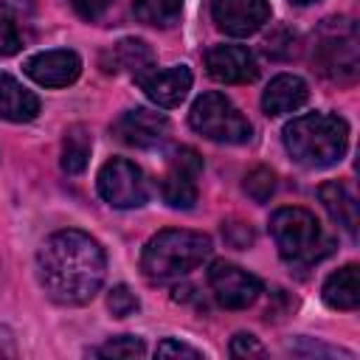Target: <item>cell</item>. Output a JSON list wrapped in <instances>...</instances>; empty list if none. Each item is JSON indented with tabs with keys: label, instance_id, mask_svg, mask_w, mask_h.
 <instances>
[{
	"label": "cell",
	"instance_id": "cell-1",
	"mask_svg": "<svg viewBox=\"0 0 360 360\" xmlns=\"http://www.w3.org/2000/svg\"><path fill=\"white\" fill-rule=\"evenodd\" d=\"M104 248L84 231L68 228L51 233L37 253V276L56 304H87L104 284Z\"/></svg>",
	"mask_w": 360,
	"mask_h": 360
},
{
	"label": "cell",
	"instance_id": "cell-2",
	"mask_svg": "<svg viewBox=\"0 0 360 360\" xmlns=\"http://www.w3.org/2000/svg\"><path fill=\"white\" fill-rule=\"evenodd\" d=\"M287 155L304 169L335 166L349 146V127L335 112H307L292 118L281 132Z\"/></svg>",
	"mask_w": 360,
	"mask_h": 360
},
{
	"label": "cell",
	"instance_id": "cell-3",
	"mask_svg": "<svg viewBox=\"0 0 360 360\" xmlns=\"http://www.w3.org/2000/svg\"><path fill=\"white\" fill-rule=\"evenodd\" d=\"M211 253V239L200 231L166 228L155 233L141 253V270L149 281L166 284L197 270Z\"/></svg>",
	"mask_w": 360,
	"mask_h": 360
},
{
	"label": "cell",
	"instance_id": "cell-4",
	"mask_svg": "<svg viewBox=\"0 0 360 360\" xmlns=\"http://www.w3.org/2000/svg\"><path fill=\"white\" fill-rule=\"evenodd\" d=\"M270 233L278 256L292 267H309L332 250L329 236L307 208H278L270 217Z\"/></svg>",
	"mask_w": 360,
	"mask_h": 360
},
{
	"label": "cell",
	"instance_id": "cell-5",
	"mask_svg": "<svg viewBox=\"0 0 360 360\" xmlns=\"http://www.w3.org/2000/svg\"><path fill=\"white\" fill-rule=\"evenodd\" d=\"M312 62L321 76L349 84L357 76L360 53H357V25L349 17L326 20L312 45Z\"/></svg>",
	"mask_w": 360,
	"mask_h": 360
},
{
	"label": "cell",
	"instance_id": "cell-6",
	"mask_svg": "<svg viewBox=\"0 0 360 360\" xmlns=\"http://www.w3.org/2000/svg\"><path fill=\"white\" fill-rule=\"evenodd\" d=\"M188 124L194 127V132L217 143H248L253 135L250 121L231 104V98H225L217 90L202 93L191 104Z\"/></svg>",
	"mask_w": 360,
	"mask_h": 360
},
{
	"label": "cell",
	"instance_id": "cell-7",
	"mask_svg": "<svg viewBox=\"0 0 360 360\" xmlns=\"http://www.w3.org/2000/svg\"><path fill=\"white\" fill-rule=\"evenodd\" d=\"M98 194L104 202L112 208H141L149 197L146 177L143 172L127 160V158H112L98 169Z\"/></svg>",
	"mask_w": 360,
	"mask_h": 360
},
{
	"label": "cell",
	"instance_id": "cell-8",
	"mask_svg": "<svg viewBox=\"0 0 360 360\" xmlns=\"http://www.w3.org/2000/svg\"><path fill=\"white\" fill-rule=\"evenodd\" d=\"M202 172V158L191 149V146H180L172 160L169 169L160 180V194L163 202L172 208H191L197 202V177Z\"/></svg>",
	"mask_w": 360,
	"mask_h": 360
},
{
	"label": "cell",
	"instance_id": "cell-9",
	"mask_svg": "<svg viewBox=\"0 0 360 360\" xmlns=\"http://www.w3.org/2000/svg\"><path fill=\"white\" fill-rule=\"evenodd\" d=\"M208 284L214 290V298L225 309H245L262 292V281L231 262H214L208 270Z\"/></svg>",
	"mask_w": 360,
	"mask_h": 360
},
{
	"label": "cell",
	"instance_id": "cell-10",
	"mask_svg": "<svg viewBox=\"0 0 360 360\" xmlns=\"http://www.w3.org/2000/svg\"><path fill=\"white\" fill-rule=\"evenodd\" d=\"M112 135L135 149H152L158 143L166 141L169 135V121L163 112L146 110V107H135L118 115V121L112 124Z\"/></svg>",
	"mask_w": 360,
	"mask_h": 360
},
{
	"label": "cell",
	"instance_id": "cell-11",
	"mask_svg": "<svg viewBox=\"0 0 360 360\" xmlns=\"http://www.w3.org/2000/svg\"><path fill=\"white\" fill-rule=\"evenodd\" d=\"M211 17L219 31L231 37H250L270 20L267 0H214Z\"/></svg>",
	"mask_w": 360,
	"mask_h": 360
},
{
	"label": "cell",
	"instance_id": "cell-12",
	"mask_svg": "<svg viewBox=\"0 0 360 360\" xmlns=\"http://www.w3.org/2000/svg\"><path fill=\"white\" fill-rule=\"evenodd\" d=\"M79 73H82V59L76 51L68 48L42 51L25 59V76L42 87H68L79 79Z\"/></svg>",
	"mask_w": 360,
	"mask_h": 360
},
{
	"label": "cell",
	"instance_id": "cell-13",
	"mask_svg": "<svg viewBox=\"0 0 360 360\" xmlns=\"http://www.w3.org/2000/svg\"><path fill=\"white\" fill-rule=\"evenodd\" d=\"M141 90L158 104V107H177L188 90H191V70L186 65H172V68H149L135 76Z\"/></svg>",
	"mask_w": 360,
	"mask_h": 360
},
{
	"label": "cell",
	"instance_id": "cell-14",
	"mask_svg": "<svg viewBox=\"0 0 360 360\" xmlns=\"http://www.w3.org/2000/svg\"><path fill=\"white\" fill-rule=\"evenodd\" d=\"M205 70L211 79L222 84H242L253 82L259 68L253 53L245 45H214L205 51Z\"/></svg>",
	"mask_w": 360,
	"mask_h": 360
},
{
	"label": "cell",
	"instance_id": "cell-15",
	"mask_svg": "<svg viewBox=\"0 0 360 360\" xmlns=\"http://www.w3.org/2000/svg\"><path fill=\"white\" fill-rule=\"evenodd\" d=\"M307 96H309V87H307V82L301 76L281 73L262 93V107H264L267 115H284V112L298 110L307 101Z\"/></svg>",
	"mask_w": 360,
	"mask_h": 360
},
{
	"label": "cell",
	"instance_id": "cell-16",
	"mask_svg": "<svg viewBox=\"0 0 360 360\" xmlns=\"http://www.w3.org/2000/svg\"><path fill=\"white\" fill-rule=\"evenodd\" d=\"M37 115H39V98L28 87H22L14 76L0 73V118L25 124L34 121Z\"/></svg>",
	"mask_w": 360,
	"mask_h": 360
},
{
	"label": "cell",
	"instance_id": "cell-17",
	"mask_svg": "<svg viewBox=\"0 0 360 360\" xmlns=\"http://www.w3.org/2000/svg\"><path fill=\"white\" fill-rule=\"evenodd\" d=\"M318 200L323 202L326 214L349 233V236H357V202L352 197V191L338 183V180H329L318 188Z\"/></svg>",
	"mask_w": 360,
	"mask_h": 360
},
{
	"label": "cell",
	"instance_id": "cell-18",
	"mask_svg": "<svg viewBox=\"0 0 360 360\" xmlns=\"http://www.w3.org/2000/svg\"><path fill=\"white\" fill-rule=\"evenodd\" d=\"M326 307L332 309H354L360 304V276H357V264H343L340 270H335L321 290Z\"/></svg>",
	"mask_w": 360,
	"mask_h": 360
},
{
	"label": "cell",
	"instance_id": "cell-19",
	"mask_svg": "<svg viewBox=\"0 0 360 360\" xmlns=\"http://www.w3.org/2000/svg\"><path fill=\"white\" fill-rule=\"evenodd\" d=\"M90 146H93V138L87 132V127H82V124L68 127V132L62 138V172L82 174L90 160Z\"/></svg>",
	"mask_w": 360,
	"mask_h": 360
},
{
	"label": "cell",
	"instance_id": "cell-20",
	"mask_svg": "<svg viewBox=\"0 0 360 360\" xmlns=\"http://www.w3.org/2000/svg\"><path fill=\"white\" fill-rule=\"evenodd\" d=\"M132 11L141 22L155 25V28H169L180 20L183 0H135Z\"/></svg>",
	"mask_w": 360,
	"mask_h": 360
},
{
	"label": "cell",
	"instance_id": "cell-21",
	"mask_svg": "<svg viewBox=\"0 0 360 360\" xmlns=\"http://www.w3.org/2000/svg\"><path fill=\"white\" fill-rule=\"evenodd\" d=\"M112 56L121 68L132 70V76L143 73L152 68V51L143 39H121L115 48H112Z\"/></svg>",
	"mask_w": 360,
	"mask_h": 360
},
{
	"label": "cell",
	"instance_id": "cell-22",
	"mask_svg": "<svg viewBox=\"0 0 360 360\" xmlns=\"http://www.w3.org/2000/svg\"><path fill=\"white\" fill-rule=\"evenodd\" d=\"M245 191L248 197H253L256 202H267L276 191V172L267 166H256L253 172H248L245 177Z\"/></svg>",
	"mask_w": 360,
	"mask_h": 360
},
{
	"label": "cell",
	"instance_id": "cell-23",
	"mask_svg": "<svg viewBox=\"0 0 360 360\" xmlns=\"http://www.w3.org/2000/svg\"><path fill=\"white\" fill-rule=\"evenodd\" d=\"M93 354H101V357H143L146 354V343L141 338H135V335H118V338H110Z\"/></svg>",
	"mask_w": 360,
	"mask_h": 360
},
{
	"label": "cell",
	"instance_id": "cell-24",
	"mask_svg": "<svg viewBox=\"0 0 360 360\" xmlns=\"http://www.w3.org/2000/svg\"><path fill=\"white\" fill-rule=\"evenodd\" d=\"M107 307H110V312H112L115 318H127V315L138 312L141 304H138L135 292H132L127 284H118V287L110 290V295H107Z\"/></svg>",
	"mask_w": 360,
	"mask_h": 360
},
{
	"label": "cell",
	"instance_id": "cell-25",
	"mask_svg": "<svg viewBox=\"0 0 360 360\" xmlns=\"http://www.w3.org/2000/svg\"><path fill=\"white\" fill-rule=\"evenodd\" d=\"M231 354H233V357H264V346L259 343V338L239 332V335H233V340H231Z\"/></svg>",
	"mask_w": 360,
	"mask_h": 360
},
{
	"label": "cell",
	"instance_id": "cell-26",
	"mask_svg": "<svg viewBox=\"0 0 360 360\" xmlns=\"http://www.w3.org/2000/svg\"><path fill=\"white\" fill-rule=\"evenodd\" d=\"M155 354H158V357H191V360L202 357L200 349H194V346H188V343H180V340H174V338L160 340L158 349H155Z\"/></svg>",
	"mask_w": 360,
	"mask_h": 360
},
{
	"label": "cell",
	"instance_id": "cell-27",
	"mask_svg": "<svg viewBox=\"0 0 360 360\" xmlns=\"http://www.w3.org/2000/svg\"><path fill=\"white\" fill-rule=\"evenodd\" d=\"M20 31L8 17H0V56H11L20 51Z\"/></svg>",
	"mask_w": 360,
	"mask_h": 360
},
{
	"label": "cell",
	"instance_id": "cell-28",
	"mask_svg": "<svg viewBox=\"0 0 360 360\" xmlns=\"http://www.w3.org/2000/svg\"><path fill=\"white\" fill-rule=\"evenodd\" d=\"M110 3H112V0H73L76 11H79L84 20H96V17H101V14L110 8Z\"/></svg>",
	"mask_w": 360,
	"mask_h": 360
},
{
	"label": "cell",
	"instance_id": "cell-29",
	"mask_svg": "<svg viewBox=\"0 0 360 360\" xmlns=\"http://www.w3.org/2000/svg\"><path fill=\"white\" fill-rule=\"evenodd\" d=\"M17 354V346H14V338L6 326H0V357H14Z\"/></svg>",
	"mask_w": 360,
	"mask_h": 360
},
{
	"label": "cell",
	"instance_id": "cell-30",
	"mask_svg": "<svg viewBox=\"0 0 360 360\" xmlns=\"http://www.w3.org/2000/svg\"><path fill=\"white\" fill-rule=\"evenodd\" d=\"M0 8L11 11V14H31V0H0Z\"/></svg>",
	"mask_w": 360,
	"mask_h": 360
},
{
	"label": "cell",
	"instance_id": "cell-31",
	"mask_svg": "<svg viewBox=\"0 0 360 360\" xmlns=\"http://www.w3.org/2000/svg\"><path fill=\"white\" fill-rule=\"evenodd\" d=\"M290 3H295V6H307V3H315V0H290Z\"/></svg>",
	"mask_w": 360,
	"mask_h": 360
}]
</instances>
